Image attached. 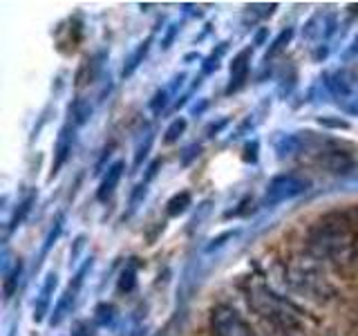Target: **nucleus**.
<instances>
[{
    "label": "nucleus",
    "instance_id": "obj_36",
    "mask_svg": "<svg viewBox=\"0 0 358 336\" xmlns=\"http://www.w3.org/2000/svg\"><path fill=\"white\" fill-rule=\"evenodd\" d=\"M83 246H85V235H78L74 240V249H70V262H76V258L83 251Z\"/></svg>",
    "mask_w": 358,
    "mask_h": 336
},
{
    "label": "nucleus",
    "instance_id": "obj_6",
    "mask_svg": "<svg viewBox=\"0 0 358 336\" xmlns=\"http://www.w3.org/2000/svg\"><path fill=\"white\" fill-rule=\"evenodd\" d=\"M313 144H316L313 132H289L275 139L273 148H275L278 160H287V157H296L300 153H305Z\"/></svg>",
    "mask_w": 358,
    "mask_h": 336
},
{
    "label": "nucleus",
    "instance_id": "obj_38",
    "mask_svg": "<svg viewBox=\"0 0 358 336\" xmlns=\"http://www.w3.org/2000/svg\"><path fill=\"white\" fill-rule=\"evenodd\" d=\"M266 38H268V27H260V29L255 31V36H253V45L260 48V45H264Z\"/></svg>",
    "mask_w": 358,
    "mask_h": 336
},
{
    "label": "nucleus",
    "instance_id": "obj_37",
    "mask_svg": "<svg viewBox=\"0 0 358 336\" xmlns=\"http://www.w3.org/2000/svg\"><path fill=\"white\" fill-rule=\"evenodd\" d=\"M159 168H162V160H155L150 166H148V173H145V177H143V182L148 184L150 179H155L157 177V173H159Z\"/></svg>",
    "mask_w": 358,
    "mask_h": 336
},
{
    "label": "nucleus",
    "instance_id": "obj_26",
    "mask_svg": "<svg viewBox=\"0 0 358 336\" xmlns=\"http://www.w3.org/2000/svg\"><path fill=\"white\" fill-rule=\"evenodd\" d=\"M168 90H157L155 97L150 99V110H152V115H162V110L168 106Z\"/></svg>",
    "mask_w": 358,
    "mask_h": 336
},
{
    "label": "nucleus",
    "instance_id": "obj_18",
    "mask_svg": "<svg viewBox=\"0 0 358 336\" xmlns=\"http://www.w3.org/2000/svg\"><path fill=\"white\" fill-rule=\"evenodd\" d=\"M70 112H72V121H74V126H83V123L90 121V117H92V104H90L87 99H76L74 104L70 106Z\"/></svg>",
    "mask_w": 358,
    "mask_h": 336
},
{
    "label": "nucleus",
    "instance_id": "obj_28",
    "mask_svg": "<svg viewBox=\"0 0 358 336\" xmlns=\"http://www.w3.org/2000/svg\"><path fill=\"white\" fill-rule=\"evenodd\" d=\"M199 153H201V146L199 144H190L188 148L182 153V160H179V164H182V166H190V162L197 160Z\"/></svg>",
    "mask_w": 358,
    "mask_h": 336
},
{
    "label": "nucleus",
    "instance_id": "obj_10",
    "mask_svg": "<svg viewBox=\"0 0 358 336\" xmlns=\"http://www.w3.org/2000/svg\"><path fill=\"white\" fill-rule=\"evenodd\" d=\"M123 171H126V162H115L112 166H108V173L101 179V184L96 188V200L99 202H108L112 197V193L117 190L121 177H123Z\"/></svg>",
    "mask_w": 358,
    "mask_h": 336
},
{
    "label": "nucleus",
    "instance_id": "obj_8",
    "mask_svg": "<svg viewBox=\"0 0 358 336\" xmlns=\"http://www.w3.org/2000/svg\"><path fill=\"white\" fill-rule=\"evenodd\" d=\"M251 48H244L242 52H238L233 56L231 61V78H229V88H227V94L231 92H238V90L246 83L249 78V67H251Z\"/></svg>",
    "mask_w": 358,
    "mask_h": 336
},
{
    "label": "nucleus",
    "instance_id": "obj_20",
    "mask_svg": "<svg viewBox=\"0 0 358 336\" xmlns=\"http://www.w3.org/2000/svg\"><path fill=\"white\" fill-rule=\"evenodd\" d=\"M115 316H117V309L112 302H101L94 309V323L99 328H108V325L115 323Z\"/></svg>",
    "mask_w": 358,
    "mask_h": 336
},
{
    "label": "nucleus",
    "instance_id": "obj_23",
    "mask_svg": "<svg viewBox=\"0 0 358 336\" xmlns=\"http://www.w3.org/2000/svg\"><path fill=\"white\" fill-rule=\"evenodd\" d=\"M327 88L331 90V92H334L336 97H347V94L352 92L350 85H347V81H345V76H343L341 72L327 76Z\"/></svg>",
    "mask_w": 358,
    "mask_h": 336
},
{
    "label": "nucleus",
    "instance_id": "obj_39",
    "mask_svg": "<svg viewBox=\"0 0 358 336\" xmlns=\"http://www.w3.org/2000/svg\"><path fill=\"white\" fill-rule=\"evenodd\" d=\"M204 209H201V213H208V209H210V202H204V204H201ZM201 220V216H195L193 220H190V227H197V222Z\"/></svg>",
    "mask_w": 358,
    "mask_h": 336
},
{
    "label": "nucleus",
    "instance_id": "obj_41",
    "mask_svg": "<svg viewBox=\"0 0 358 336\" xmlns=\"http://www.w3.org/2000/svg\"><path fill=\"white\" fill-rule=\"evenodd\" d=\"M352 218H354V224H358V206L352 211Z\"/></svg>",
    "mask_w": 358,
    "mask_h": 336
},
{
    "label": "nucleus",
    "instance_id": "obj_21",
    "mask_svg": "<svg viewBox=\"0 0 358 336\" xmlns=\"http://www.w3.org/2000/svg\"><path fill=\"white\" fill-rule=\"evenodd\" d=\"M186 128H188V121L184 119V117H177V119H173L171 121V126L166 128V132H164V144L166 146H171V144H175L182 134L186 132Z\"/></svg>",
    "mask_w": 358,
    "mask_h": 336
},
{
    "label": "nucleus",
    "instance_id": "obj_17",
    "mask_svg": "<svg viewBox=\"0 0 358 336\" xmlns=\"http://www.w3.org/2000/svg\"><path fill=\"white\" fill-rule=\"evenodd\" d=\"M152 141H155V132L152 130H148L139 139L137 148H134V160H132V168H134V171H137V168H141V164L148 160V153L152 148Z\"/></svg>",
    "mask_w": 358,
    "mask_h": 336
},
{
    "label": "nucleus",
    "instance_id": "obj_32",
    "mask_svg": "<svg viewBox=\"0 0 358 336\" xmlns=\"http://www.w3.org/2000/svg\"><path fill=\"white\" fill-rule=\"evenodd\" d=\"M220 70V56H208V59L204 61V65H201V74L208 76V74H215Z\"/></svg>",
    "mask_w": 358,
    "mask_h": 336
},
{
    "label": "nucleus",
    "instance_id": "obj_9",
    "mask_svg": "<svg viewBox=\"0 0 358 336\" xmlns=\"http://www.w3.org/2000/svg\"><path fill=\"white\" fill-rule=\"evenodd\" d=\"M56 285H59V276H56V272H50L48 276H45V280H43L36 302H34V321H36V323L45 321V316H48L50 302H52V296H54V291H56Z\"/></svg>",
    "mask_w": 358,
    "mask_h": 336
},
{
    "label": "nucleus",
    "instance_id": "obj_29",
    "mask_svg": "<svg viewBox=\"0 0 358 336\" xmlns=\"http://www.w3.org/2000/svg\"><path fill=\"white\" fill-rule=\"evenodd\" d=\"M72 336H94V325H90V321H76L72 325Z\"/></svg>",
    "mask_w": 358,
    "mask_h": 336
},
{
    "label": "nucleus",
    "instance_id": "obj_12",
    "mask_svg": "<svg viewBox=\"0 0 358 336\" xmlns=\"http://www.w3.org/2000/svg\"><path fill=\"white\" fill-rule=\"evenodd\" d=\"M150 43H152V38H145L143 43H139V48L128 56V59H126V65H123V70H121V76H123V78H130L134 72L139 70V65L143 63L145 56H148Z\"/></svg>",
    "mask_w": 358,
    "mask_h": 336
},
{
    "label": "nucleus",
    "instance_id": "obj_24",
    "mask_svg": "<svg viewBox=\"0 0 358 336\" xmlns=\"http://www.w3.org/2000/svg\"><path fill=\"white\" fill-rule=\"evenodd\" d=\"M145 195H148V184H145V182H141V184H137L132 188V193H130V213H134L143 204Z\"/></svg>",
    "mask_w": 358,
    "mask_h": 336
},
{
    "label": "nucleus",
    "instance_id": "obj_42",
    "mask_svg": "<svg viewBox=\"0 0 358 336\" xmlns=\"http://www.w3.org/2000/svg\"><path fill=\"white\" fill-rule=\"evenodd\" d=\"M155 336H159V334H155Z\"/></svg>",
    "mask_w": 358,
    "mask_h": 336
},
{
    "label": "nucleus",
    "instance_id": "obj_16",
    "mask_svg": "<svg viewBox=\"0 0 358 336\" xmlns=\"http://www.w3.org/2000/svg\"><path fill=\"white\" fill-rule=\"evenodd\" d=\"M137 287V265L130 262L126 265V269L119 274V280H117V291L119 294H130Z\"/></svg>",
    "mask_w": 358,
    "mask_h": 336
},
{
    "label": "nucleus",
    "instance_id": "obj_3",
    "mask_svg": "<svg viewBox=\"0 0 358 336\" xmlns=\"http://www.w3.org/2000/svg\"><path fill=\"white\" fill-rule=\"evenodd\" d=\"M249 302L257 314L285 325V328H287V323L294 321V314L289 312V307L280 298H275L264 285H257L249 291Z\"/></svg>",
    "mask_w": 358,
    "mask_h": 336
},
{
    "label": "nucleus",
    "instance_id": "obj_27",
    "mask_svg": "<svg viewBox=\"0 0 358 336\" xmlns=\"http://www.w3.org/2000/svg\"><path fill=\"white\" fill-rule=\"evenodd\" d=\"M240 231L238 229H233V231H227V233H222V235H217V238H213L210 240V244L206 246V251H215V249H220V246H224L227 244V240H233L235 235H238Z\"/></svg>",
    "mask_w": 358,
    "mask_h": 336
},
{
    "label": "nucleus",
    "instance_id": "obj_40",
    "mask_svg": "<svg viewBox=\"0 0 358 336\" xmlns=\"http://www.w3.org/2000/svg\"><path fill=\"white\" fill-rule=\"evenodd\" d=\"M206 106H208V104H206V101H201V104H199V106H195V108H193V115H201V112H204V110H206Z\"/></svg>",
    "mask_w": 358,
    "mask_h": 336
},
{
    "label": "nucleus",
    "instance_id": "obj_22",
    "mask_svg": "<svg viewBox=\"0 0 358 336\" xmlns=\"http://www.w3.org/2000/svg\"><path fill=\"white\" fill-rule=\"evenodd\" d=\"M63 222H65V218H63V216H56V222H54V227L50 229L48 238H45V244H43L41 258H45V255H48V251H50L52 246L56 244V240H59V235H61V231H63Z\"/></svg>",
    "mask_w": 358,
    "mask_h": 336
},
{
    "label": "nucleus",
    "instance_id": "obj_7",
    "mask_svg": "<svg viewBox=\"0 0 358 336\" xmlns=\"http://www.w3.org/2000/svg\"><path fill=\"white\" fill-rule=\"evenodd\" d=\"M81 285H83V280L74 276L70 287H67L63 294L59 296V300H56V305H54L52 316H50V325H52V328H59V325L72 314V309L76 305V294H78V289H81Z\"/></svg>",
    "mask_w": 358,
    "mask_h": 336
},
{
    "label": "nucleus",
    "instance_id": "obj_1",
    "mask_svg": "<svg viewBox=\"0 0 358 336\" xmlns=\"http://www.w3.org/2000/svg\"><path fill=\"white\" fill-rule=\"evenodd\" d=\"M354 242L356 235L341 220H322L313 224L307 238L309 249L316 258H338V260H345Z\"/></svg>",
    "mask_w": 358,
    "mask_h": 336
},
{
    "label": "nucleus",
    "instance_id": "obj_30",
    "mask_svg": "<svg viewBox=\"0 0 358 336\" xmlns=\"http://www.w3.org/2000/svg\"><path fill=\"white\" fill-rule=\"evenodd\" d=\"M177 34H179V25L177 22H173V25H168L166 34H164V38H162V50H171L173 48V43L177 38Z\"/></svg>",
    "mask_w": 358,
    "mask_h": 336
},
{
    "label": "nucleus",
    "instance_id": "obj_31",
    "mask_svg": "<svg viewBox=\"0 0 358 336\" xmlns=\"http://www.w3.org/2000/svg\"><path fill=\"white\" fill-rule=\"evenodd\" d=\"M251 9V14L255 16V18H266V16H271L273 11L278 9V5L275 3H271V5H253V7H249Z\"/></svg>",
    "mask_w": 358,
    "mask_h": 336
},
{
    "label": "nucleus",
    "instance_id": "obj_19",
    "mask_svg": "<svg viewBox=\"0 0 358 336\" xmlns=\"http://www.w3.org/2000/svg\"><path fill=\"white\" fill-rule=\"evenodd\" d=\"M20 274H22V262L18 260L14 267L9 269L5 274V280H3V291H5V300H9L11 296L16 294L18 289V283H20Z\"/></svg>",
    "mask_w": 358,
    "mask_h": 336
},
{
    "label": "nucleus",
    "instance_id": "obj_2",
    "mask_svg": "<svg viewBox=\"0 0 358 336\" xmlns=\"http://www.w3.org/2000/svg\"><path fill=\"white\" fill-rule=\"evenodd\" d=\"M311 188V182L307 177H302L298 173H282L275 175L271 182L266 186L264 193V204L266 206H278L285 204V202H291L300 195H305L307 190Z\"/></svg>",
    "mask_w": 358,
    "mask_h": 336
},
{
    "label": "nucleus",
    "instance_id": "obj_34",
    "mask_svg": "<svg viewBox=\"0 0 358 336\" xmlns=\"http://www.w3.org/2000/svg\"><path fill=\"white\" fill-rule=\"evenodd\" d=\"M343 262H347V265H352L356 272H358V238H356V242L352 244V249H350V253L345 255V260Z\"/></svg>",
    "mask_w": 358,
    "mask_h": 336
},
{
    "label": "nucleus",
    "instance_id": "obj_4",
    "mask_svg": "<svg viewBox=\"0 0 358 336\" xmlns=\"http://www.w3.org/2000/svg\"><path fill=\"white\" fill-rule=\"evenodd\" d=\"M210 334L213 336H255L253 330L238 312L229 305H217L210 312Z\"/></svg>",
    "mask_w": 358,
    "mask_h": 336
},
{
    "label": "nucleus",
    "instance_id": "obj_25",
    "mask_svg": "<svg viewBox=\"0 0 358 336\" xmlns=\"http://www.w3.org/2000/svg\"><path fill=\"white\" fill-rule=\"evenodd\" d=\"M318 123L322 128H331V130H350L352 123L341 117H318Z\"/></svg>",
    "mask_w": 358,
    "mask_h": 336
},
{
    "label": "nucleus",
    "instance_id": "obj_14",
    "mask_svg": "<svg viewBox=\"0 0 358 336\" xmlns=\"http://www.w3.org/2000/svg\"><path fill=\"white\" fill-rule=\"evenodd\" d=\"M36 204V190H31V193H27L25 195V200H20V204L16 206V211H14V216H11V222H9V229L14 231V229H18L22 222H25V218L31 213V206Z\"/></svg>",
    "mask_w": 358,
    "mask_h": 336
},
{
    "label": "nucleus",
    "instance_id": "obj_11",
    "mask_svg": "<svg viewBox=\"0 0 358 336\" xmlns=\"http://www.w3.org/2000/svg\"><path fill=\"white\" fill-rule=\"evenodd\" d=\"M322 162L334 175H352L354 171H358V164L354 162V157L347 153H341V150L329 153Z\"/></svg>",
    "mask_w": 358,
    "mask_h": 336
},
{
    "label": "nucleus",
    "instance_id": "obj_13",
    "mask_svg": "<svg viewBox=\"0 0 358 336\" xmlns=\"http://www.w3.org/2000/svg\"><path fill=\"white\" fill-rule=\"evenodd\" d=\"M190 204H193V195H190L188 190H179V193H175L171 200H168V204H166L168 218H179L182 213L188 211Z\"/></svg>",
    "mask_w": 358,
    "mask_h": 336
},
{
    "label": "nucleus",
    "instance_id": "obj_15",
    "mask_svg": "<svg viewBox=\"0 0 358 336\" xmlns=\"http://www.w3.org/2000/svg\"><path fill=\"white\" fill-rule=\"evenodd\" d=\"M291 38H294V27H287V29L280 31L278 36L273 38V43L268 45V50H266V54H264V61L268 63L271 59H275L278 54H282V52L287 50V45L291 43Z\"/></svg>",
    "mask_w": 358,
    "mask_h": 336
},
{
    "label": "nucleus",
    "instance_id": "obj_5",
    "mask_svg": "<svg viewBox=\"0 0 358 336\" xmlns=\"http://www.w3.org/2000/svg\"><path fill=\"white\" fill-rule=\"evenodd\" d=\"M74 141H76V126L74 123H65V126L59 130V137H56V144H54V160H52L50 179L59 175L61 168L70 162L72 150H74Z\"/></svg>",
    "mask_w": 358,
    "mask_h": 336
},
{
    "label": "nucleus",
    "instance_id": "obj_35",
    "mask_svg": "<svg viewBox=\"0 0 358 336\" xmlns=\"http://www.w3.org/2000/svg\"><path fill=\"white\" fill-rule=\"evenodd\" d=\"M244 162H257V141H251L244 146Z\"/></svg>",
    "mask_w": 358,
    "mask_h": 336
},
{
    "label": "nucleus",
    "instance_id": "obj_33",
    "mask_svg": "<svg viewBox=\"0 0 358 336\" xmlns=\"http://www.w3.org/2000/svg\"><path fill=\"white\" fill-rule=\"evenodd\" d=\"M227 126H229V119H227V117L220 119V121H213L210 126L206 128V137H215V134H220Z\"/></svg>",
    "mask_w": 358,
    "mask_h": 336
}]
</instances>
